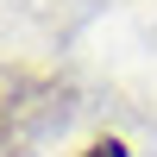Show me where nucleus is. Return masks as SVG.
<instances>
[{"label": "nucleus", "instance_id": "nucleus-1", "mask_svg": "<svg viewBox=\"0 0 157 157\" xmlns=\"http://www.w3.org/2000/svg\"><path fill=\"white\" fill-rule=\"evenodd\" d=\"M82 157H126V151H120V145H113V138H101V145H88Z\"/></svg>", "mask_w": 157, "mask_h": 157}]
</instances>
